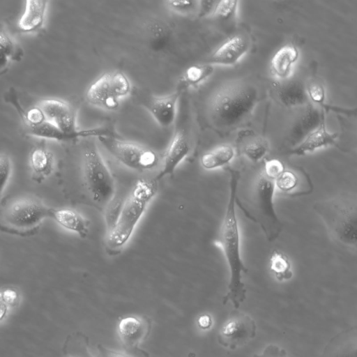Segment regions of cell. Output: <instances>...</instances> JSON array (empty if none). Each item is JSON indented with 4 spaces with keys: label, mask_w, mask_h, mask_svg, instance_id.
I'll use <instances>...</instances> for the list:
<instances>
[{
    "label": "cell",
    "mask_w": 357,
    "mask_h": 357,
    "mask_svg": "<svg viewBox=\"0 0 357 357\" xmlns=\"http://www.w3.org/2000/svg\"><path fill=\"white\" fill-rule=\"evenodd\" d=\"M225 169L229 176V197L217 244L222 250L229 271L227 291L222 303L231 302L237 309L246 298L243 275L248 271L241 257L240 228L236 210V195L241 174L229 167H226Z\"/></svg>",
    "instance_id": "cell-1"
},
{
    "label": "cell",
    "mask_w": 357,
    "mask_h": 357,
    "mask_svg": "<svg viewBox=\"0 0 357 357\" xmlns=\"http://www.w3.org/2000/svg\"><path fill=\"white\" fill-rule=\"evenodd\" d=\"M275 192L274 181L266 177L261 169L245 183L241 194L236 192V205L260 227L269 242L275 241L283 229L275 208Z\"/></svg>",
    "instance_id": "cell-2"
},
{
    "label": "cell",
    "mask_w": 357,
    "mask_h": 357,
    "mask_svg": "<svg viewBox=\"0 0 357 357\" xmlns=\"http://www.w3.org/2000/svg\"><path fill=\"white\" fill-rule=\"evenodd\" d=\"M158 181L140 178L123 201L117 220L107 231L105 246L109 252H120L129 241L149 204L158 192Z\"/></svg>",
    "instance_id": "cell-3"
},
{
    "label": "cell",
    "mask_w": 357,
    "mask_h": 357,
    "mask_svg": "<svg viewBox=\"0 0 357 357\" xmlns=\"http://www.w3.org/2000/svg\"><path fill=\"white\" fill-rule=\"evenodd\" d=\"M259 100L257 88L243 82H234L220 88L212 97L208 113L214 126L229 129L249 116Z\"/></svg>",
    "instance_id": "cell-4"
},
{
    "label": "cell",
    "mask_w": 357,
    "mask_h": 357,
    "mask_svg": "<svg viewBox=\"0 0 357 357\" xmlns=\"http://www.w3.org/2000/svg\"><path fill=\"white\" fill-rule=\"evenodd\" d=\"M313 208L323 221L331 238L351 250H356V194L342 193L318 201L314 203Z\"/></svg>",
    "instance_id": "cell-5"
},
{
    "label": "cell",
    "mask_w": 357,
    "mask_h": 357,
    "mask_svg": "<svg viewBox=\"0 0 357 357\" xmlns=\"http://www.w3.org/2000/svg\"><path fill=\"white\" fill-rule=\"evenodd\" d=\"M51 211L52 208L33 196L13 199L0 208V229L20 236L31 234L45 219L50 218Z\"/></svg>",
    "instance_id": "cell-6"
},
{
    "label": "cell",
    "mask_w": 357,
    "mask_h": 357,
    "mask_svg": "<svg viewBox=\"0 0 357 357\" xmlns=\"http://www.w3.org/2000/svg\"><path fill=\"white\" fill-rule=\"evenodd\" d=\"M83 176L92 200L106 206L115 197L114 177L93 140H87L82 154Z\"/></svg>",
    "instance_id": "cell-7"
},
{
    "label": "cell",
    "mask_w": 357,
    "mask_h": 357,
    "mask_svg": "<svg viewBox=\"0 0 357 357\" xmlns=\"http://www.w3.org/2000/svg\"><path fill=\"white\" fill-rule=\"evenodd\" d=\"M131 91V84L121 72L106 73L96 79L86 93L87 101L96 107L107 111L116 109L121 100Z\"/></svg>",
    "instance_id": "cell-8"
},
{
    "label": "cell",
    "mask_w": 357,
    "mask_h": 357,
    "mask_svg": "<svg viewBox=\"0 0 357 357\" xmlns=\"http://www.w3.org/2000/svg\"><path fill=\"white\" fill-rule=\"evenodd\" d=\"M46 119L72 140L79 137H98L114 136L112 132L105 128L79 130L77 125L76 113L74 107L68 102L56 98H45L38 105Z\"/></svg>",
    "instance_id": "cell-9"
},
{
    "label": "cell",
    "mask_w": 357,
    "mask_h": 357,
    "mask_svg": "<svg viewBox=\"0 0 357 357\" xmlns=\"http://www.w3.org/2000/svg\"><path fill=\"white\" fill-rule=\"evenodd\" d=\"M97 138L114 158L129 169L139 172L148 171L158 163V154L151 149L116 139L112 135Z\"/></svg>",
    "instance_id": "cell-10"
},
{
    "label": "cell",
    "mask_w": 357,
    "mask_h": 357,
    "mask_svg": "<svg viewBox=\"0 0 357 357\" xmlns=\"http://www.w3.org/2000/svg\"><path fill=\"white\" fill-rule=\"evenodd\" d=\"M257 326L249 315L233 311L220 328L218 340L220 344L236 349L246 344L256 335Z\"/></svg>",
    "instance_id": "cell-11"
},
{
    "label": "cell",
    "mask_w": 357,
    "mask_h": 357,
    "mask_svg": "<svg viewBox=\"0 0 357 357\" xmlns=\"http://www.w3.org/2000/svg\"><path fill=\"white\" fill-rule=\"evenodd\" d=\"M275 191L283 195L296 197L313 191V183L309 174L302 168L287 167L274 181Z\"/></svg>",
    "instance_id": "cell-12"
},
{
    "label": "cell",
    "mask_w": 357,
    "mask_h": 357,
    "mask_svg": "<svg viewBox=\"0 0 357 357\" xmlns=\"http://www.w3.org/2000/svg\"><path fill=\"white\" fill-rule=\"evenodd\" d=\"M151 320L145 316H127L121 318L117 326V332L124 349L137 348L149 336Z\"/></svg>",
    "instance_id": "cell-13"
},
{
    "label": "cell",
    "mask_w": 357,
    "mask_h": 357,
    "mask_svg": "<svg viewBox=\"0 0 357 357\" xmlns=\"http://www.w3.org/2000/svg\"><path fill=\"white\" fill-rule=\"evenodd\" d=\"M180 94L181 91H176L167 96L151 97L144 104L148 112L160 126L169 128L174 123Z\"/></svg>",
    "instance_id": "cell-14"
},
{
    "label": "cell",
    "mask_w": 357,
    "mask_h": 357,
    "mask_svg": "<svg viewBox=\"0 0 357 357\" xmlns=\"http://www.w3.org/2000/svg\"><path fill=\"white\" fill-rule=\"evenodd\" d=\"M190 151V145L184 131L176 132L165 153L162 166L155 178L156 181L171 175L178 165L188 156Z\"/></svg>",
    "instance_id": "cell-15"
},
{
    "label": "cell",
    "mask_w": 357,
    "mask_h": 357,
    "mask_svg": "<svg viewBox=\"0 0 357 357\" xmlns=\"http://www.w3.org/2000/svg\"><path fill=\"white\" fill-rule=\"evenodd\" d=\"M249 39L243 34H237L222 44L211 56V65L232 66L248 52Z\"/></svg>",
    "instance_id": "cell-16"
},
{
    "label": "cell",
    "mask_w": 357,
    "mask_h": 357,
    "mask_svg": "<svg viewBox=\"0 0 357 357\" xmlns=\"http://www.w3.org/2000/svg\"><path fill=\"white\" fill-rule=\"evenodd\" d=\"M337 137V133L328 131L324 119H322L319 126L307 134L305 137L289 153L294 155H303L317 149L335 145Z\"/></svg>",
    "instance_id": "cell-17"
},
{
    "label": "cell",
    "mask_w": 357,
    "mask_h": 357,
    "mask_svg": "<svg viewBox=\"0 0 357 357\" xmlns=\"http://www.w3.org/2000/svg\"><path fill=\"white\" fill-rule=\"evenodd\" d=\"M29 164L32 179L37 183L43 182L54 170V157L46 148L45 142L41 140L31 150Z\"/></svg>",
    "instance_id": "cell-18"
},
{
    "label": "cell",
    "mask_w": 357,
    "mask_h": 357,
    "mask_svg": "<svg viewBox=\"0 0 357 357\" xmlns=\"http://www.w3.org/2000/svg\"><path fill=\"white\" fill-rule=\"evenodd\" d=\"M47 1L44 0H27L24 12L17 22L21 32L32 33L40 29L45 22Z\"/></svg>",
    "instance_id": "cell-19"
},
{
    "label": "cell",
    "mask_w": 357,
    "mask_h": 357,
    "mask_svg": "<svg viewBox=\"0 0 357 357\" xmlns=\"http://www.w3.org/2000/svg\"><path fill=\"white\" fill-rule=\"evenodd\" d=\"M50 218L63 228L77 234L82 238H85L89 233L88 221L73 209L52 208Z\"/></svg>",
    "instance_id": "cell-20"
},
{
    "label": "cell",
    "mask_w": 357,
    "mask_h": 357,
    "mask_svg": "<svg viewBox=\"0 0 357 357\" xmlns=\"http://www.w3.org/2000/svg\"><path fill=\"white\" fill-rule=\"evenodd\" d=\"M298 56V50L294 45H286L282 47L271 59V67L272 72L278 78H287Z\"/></svg>",
    "instance_id": "cell-21"
},
{
    "label": "cell",
    "mask_w": 357,
    "mask_h": 357,
    "mask_svg": "<svg viewBox=\"0 0 357 357\" xmlns=\"http://www.w3.org/2000/svg\"><path fill=\"white\" fill-rule=\"evenodd\" d=\"M234 156V148L230 145L223 144L203 154L200 164L206 170H213L227 165Z\"/></svg>",
    "instance_id": "cell-22"
},
{
    "label": "cell",
    "mask_w": 357,
    "mask_h": 357,
    "mask_svg": "<svg viewBox=\"0 0 357 357\" xmlns=\"http://www.w3.org/2000/svg\"><path fill=\"white\" fill-rule=\"evenodd\" d=\"M146 35L151 47L157 51L165 49L172 38V30L161 20H152L146 27Z\"/></svg>",
    "instance_id": "cell-23"
},
{
    "label": "cell",
    "mask_w": 357,
    "mask_h": 357,
    "mask_svg": "<svg viewBox=\"0 0 357 357\" xmlns=\"http://www.w3.org/2000/svg\"><path fill=\"white\" fill-rule=\"evenodd\" d=\"M278 96L280 101L287 107H299L308 100L305 86L301 82H291L279 87Z\"/></svg>",
    "instance_id": "cell-24"
},
{
    "label": "cell",
    "mask_w": 357,
    "mask_h": 357,
    "mask_svg": "<svg viewBox=\"0 0 357 357\" xmlns=\"http://www.w3.org/2000/svg\"><path fill=\"white\" fill-rule=\"evenodd\" d=\"M268 266L271 272L280 282L289 280L293 277L289 258L279 250L275 249L272 251L269 257Z\"/></svg>",
    "instance_id": "cell-25"
},
{
    "label": "cell",
    "mask_w": 357,
    "mask_h": 357,
    "mask_svg": "<svg viewBox=\"0 0 357 357\" xmlns=\"http://www.w3.org/2000/svg\"><path fill=\"white\" fill-rule=\"evenodd\" d=\"M21 50L4 29L0 28V73L4 72L13 60L21 57Z\"/></svg>",
    "instance_id": "cell-26"
},
{
    "label": "cell",
    "mask_w": 357,
    "mask_h": 357,
    "mask_svg": "<svg viewBox=\"0 0 357 357\" xmlns=\"http://www.w3.org/2000/svg\"><path fill=\"white\" fill-rule=\"evenodd\" d=\"M213 70V66L209 63L192 65L184 71L183 80L187 86H195L208 78Z\"/></svg>",
    "instance_id": "cell-27"
},
{
    "label": "cell",
    "mask_w": 357,
    "mask_h": 357,
    "mask_svg": "<svg viewBox=\"0 0 357 357\" xmlns=\"http://www.w3.org/2000/svg\"><path fill=\"white\" fill-rule=\"evenodd\" d=\"M268 150V141L259 138L245 144L243 148V153L250 162L256 163L266 156Z\"/></svg>",
    "instance_id": "cell-28"
},
{
    "label": "cell",
    "mask_w": 357,
    "mask_h": 357,
    "mask_svg": "<svg viewBox=\"0 0 357 357\" xmlns=\"http://www.w3.org/2000/svg\"><path fill=\"white\" fill-rule=\"evenodd\" d=\"M238 1L224 0L216 2L212 15L222 20L229 21L236 17Z\"/></svg>",
    "instance_id": "cell-29"
},
{
    "label": "cell",
    "mask_w": 357,
    "mask_h": 357,
    "mask_svg": "<svg viewBox=\"0 0 357 357\" xmlns=\"http://www.w3.org/2000/svg\"><path fill=\"white\" fill-rule=\"evenodd\" d=\"M97 349L100 357H149L148 353L139 347L130 349H124V351H117L99 344Z\"/></svg>",
    "instance_id": "cell-30"
},
{
    "label": "cell",
    "mask_w": 357,
    "mask_h": 357,
    "mask_svg": "<svg viewBox=\"0 0 357 357\" xmlns=\"http://www.w3.org/2000/svg\"><path fill=\"white\" fill-rule=\"evenodd\" d=\"M166 6L172 12L181 15H192L198 10L197 1H167Z\"/></svg>",
    "instance_id": "cell-31"
},
{
    "label": "cell",
    "mask_w": 357,
    "mask_h": 357,
    "mask_svg": "<svg viewBox=\"0 0 357 357\" xmlns=\"http://www.w3.org/2000/svg\"><path fill=\"white\" fill-rule=\"evenodd\" d=\"M123 201L119 197H114L107 205L105 213V221L107 225V231L110 230L114 225L119 216Z\"/></svg>",
    "instance_id": "cell-32"
},
{
    "label": "cell",
    "mask_w": 357,
    "mask_h": 357,
    "mask_svg": "<svg viewBox=\"0 0 357 357\" xmlns=\"http://www.w3.org/2000/svg\"><path fill=\"white\" fill-rule=\"evenodd\" d=\"M262 171L268 178L275 181L284 170V164L279 159L272 158L265 160Z\"/></svg>",
    "instance_id": "cell-33"
},
{
    "label": "cell",
    "mask_w": 357,
    "mask_h": 357,
    "mask_svg": "<svg viewBox=\"0 0 357 357\" xmlns=\"http://www.w3.org/2000/svg\"><path fill=\"white\" fill-rule=\"evenodd\" d=\"M309 100L318 105L324 103L326 93L324 86L318 82H311L305 86Z\"/></svg>",
    "instance_id": "cell-34"
},
{
    "label": "cell",
    "mask_w": 357,
    "mask_h": 357,
    "mask_svg": "<svg viewBox=\"0 0 357 357\" xmlns=\"http://www.w3.org/2000/svg\"><path fill=\"white\" fill-rule=\"evenodd\" d=\"M11 160L8 155L0 154V197L11 174Z\"/></svg>",
    "instance_id": "cell-35"
},
{
    "label": "cell",
    "mask_w": 357,
    "mask_h": 357,
    "mask_svg": "<svg viewBox=\"0 0 357 357\" xmlns=\"http://www.w3.org/2000/svg\"><path fill=\"white\" fill-rule=\"evenodd\" d=\"M253 357H289V356L284 349L275 344H269L261 354H256Z\"/></svg>",
    "instance_id": "cell-36"
},
{
    "label": "cell",
    "mask_w": 357,
    "mask_h": 357,
    "mask_svg": "<svg viewBox=\"0 0 357 357\" xmlns=\"http://www.w3.org/2000/svg\"><path fill=\"white\" fill-rule=\"evenodd\" d=\"M2 298L8 306H15L19 300L17 292L13 289H6L1 292Z\"/></svg>",
    "instance_id": "cell-37"
},
{
    "label": "cell",
    "mask_w": 357,
    "mask_h": 357,
    "mask_svg": "<svg viewBox=\"0 0 357 357\" xmlns=\"http://www.w3.org/2000/svg\"><path fill=\"white\" fill-rule=\"evenodd\" d=\"M217 1H199L197 13L200 17L212 14Z\"/></svg>",
    "instance_id": "cell-38"
},
{
    "label": "cell",
    "mask_w": 357,
    "mask_h": 357,
    "mask_svg": "<svg viewBox=\"0 0 357 357\" xmlns=\"http://www.w3.org/2000/svg\"><path fill=\"white\" fill-rule=\"evenodd\" d=\"M199 326L202 329H208L212 324L211 318L208 314L200 316L197 320Z\"/></svg>",
    "instance_id": "cell-39"
},
{
    "label": "cell",
    "mask_w": 357,
    "mask_h": 357,
    "mask_svg": "<svg viewBox=\"0 0 357 357\" xmlns=\"http://www.w3.org/2000/svg\"><path fill=\"white\" fill-rule=\"evenodd\" d=\"M8 305L4 302L1 292L0 291V321L2 320L6 314Z\"/></svg>",
    "instance_id": "cell-40"
}]
</instances>
